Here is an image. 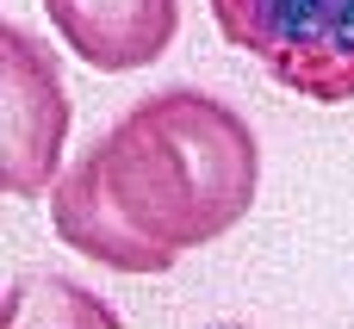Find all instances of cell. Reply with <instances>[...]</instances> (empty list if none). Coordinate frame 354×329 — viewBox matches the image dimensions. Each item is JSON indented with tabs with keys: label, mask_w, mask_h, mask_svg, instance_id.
Returning <instances> with one entry per match:
<instances>
[{
	"label": "cell",
	"mask_w": 354,
	"mask_h": 329,
	"mask_svg": "<svg viewBox=\"0 0 354 329\" xmlns=\"http://www.w3.org/2000/svg\"><path fill=\"white\" fill-rule=\"evenodd\" d=\"M56 37L106 75L149 68L180 31V0H44Z\"/></svg>",
	"instance_id": "4"
},
{
	"label": "cell",
	"mask_w": 354,
	"mask_h": 329,
	"mask_svg": "<svg viewBox=\"0 0 354 329\" xmlns=\"http://www.w3.org/2000/svg\"><path fill=\"white\" fill-rule=\"evenodd\" d=\"M218 37L311 106L354 100V0H205Z\"/></svg>",
	"instance_id": "2"
},
{
	"label": "cell",
	"mask_w": 354,
	"mask_h": 329,
	"mask_svg": "<svg viewBox=\"0 0 354 329\" xmlns=\"http://www.w3.org/2000/svg\"><path fill=\"white\" fill-rule=\"evenodd\" d=\"M255 187V124L205 87H168L112 118L50 187V224L75 255L112 274H168L187 249L236 230Z\"/></svg>",
	"instance_id": "1"
},
{
	"label": "cell",
	"mask_w": 354,
	"mask_h": 329,
	"mask_svg": "<svg viewBox=\"0 0 354 329\" xmlns=\"http://www.w3.org/2000/svg\"><path fill=\"white\" fill-rule=\"evenodd\" d=\"M68 87L56 75V56L25 31L0 25V193L37 199L62 174V143H68Z\"/></svg>",
	"instance_id": "3"
}]
</instances>
